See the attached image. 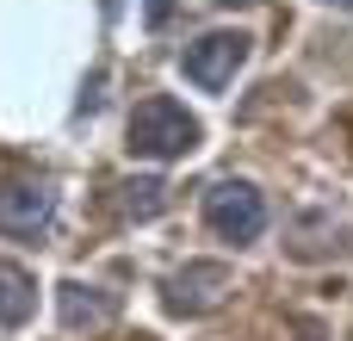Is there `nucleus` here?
Segmentation results:
<instances>
[{"mask_svg":"<svg viewBox=\"0 0 353 341\" xmlns=\"http://www.w3.org/2000/svg\"><path fill=\"white\" fill-rule=\"evenodd\" d=\"M199 137H205L199 118L168 93H149L130 112V155H143V162H180V155L199 149Z\"/></svg>","mask_w":353,"mask_h":341,"instance_id":"nucleus-1","label":"nucleus"},{"mask_svg":"<svg viewBox=\"0 0 353 341\" xmlns=\"http://www.w3.org/2000/svg\"><path fill=\"white\" fill-rule=\"evenodd\" d=\"M205 224L223 242H254L267 230V199L254 193V180H217L205 193Z\"/></svg>","mask_w":353,"mask_h":341,"instance_id":"nucleus-2","label":"nucleus"},{"mask_svg":"<svg viewBox=\"0 0 353 341\" xmlns=\"http://www.w3.org/2000/svg\"><path fill=\"white\" fill-rule=\"evenodd\" d=\"M242 62H248V37H242V31H205V37L186 43V56H180L186 81L205 87V93H223Z\"/></svg>","mask_w":353,"mask_h":341,"instance_id":"nucleus-3","label":"nucleus"},{"mask_svg":"<svg viewBox=\"0 0 353 341\" xmlns=\"http://www.w3.org/2000/svg\"><path fill=\"white\" fill-rule=\"evenodd\" d=\"M236 292L223 261H186L180 273H168V311L174 317H211L223 311V298Z\"/></svg>","mask_w":353,"mask_h":341,"instance_id":"nucleus-4","label":"nucleus"},{"mask_svg":"<svg viewBox=\"0 0 353 341\" xmlns=\"http://www.w3.org/2000/svg\"><path fill=\"white\" fill-rule=\"evenodd\" d=\"M56 224V193L43 180H12L0 186V230L6 236H43Z\"/></svg>","mask_w":353,"mask_h":341,"instance_id":"nucleus-5","label":"nucleus"},{"mask_svg":"<svg viewBox=\"0 0 353 341\" xmlns=\"http://www.w3.org/2000/svg\"><path fill=\"white\" fill-rule=\"evenodd\" d=\"M31 311H37V280H31L19 261H0V323L19 329Z\"/></svg>","mask_w":353,"mask_h":341,"instance_id":"nucleus-6","label":"nucleus"},{"mask_svg":"<svg viewBox=\"0 0 353 341\" xmlns=\"http://www.w3.org/2000/svg\"><path fill=\"white\" fill-rule=\"evenodd\" d=\"M62 323L68 329H105L112 323V298L93 292V286H81V280H68L62 286Z\"/></svg>","mask_w":353,"mask_h":341,"instance_id":"nucleus-7","label":"nucleus"},{"mask_svg":"<svg viewBox=\"0 0 353 341\" xmlns=\"http://www.w3.org/2000/svg\"><path fill=\"white\" fill-rule=\"evenodd\" d=\"M118 211L137 217V224H149V217L168 211V186H161V180H124V186H118Z\"/></svg>","mask_w":353,"mask_h":341,"instance_id":"nucleus-8","label":"nucleus"},{"mask_svg":"<svg viewBox=\"0 0 353 341\" xmlns=\"http://www.w3.org/2000/svg\"><path fill=\"white\" fill-rule=\"evenodd\" d=\"M329 6H341V12H353V0H329Z\"/></svg>","mask_w":353,"mask_h":341,"instance_id":"nucleus-9","label":"nucleus"},{"mask_svg":"<svg viewBox=\"0 0 353 341\" xmlns=\"http://www.w3.org/2000/svg\"><path fill=\"white\" fill-rule=\"evenodd\" d=\"M217 6H248V0H217Z\"/></svg>","mask_w":353,"mask_h":341,"instance_id":"nucleus-10","label":"nucleus"}]
</instances>
